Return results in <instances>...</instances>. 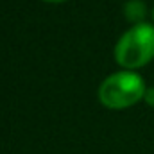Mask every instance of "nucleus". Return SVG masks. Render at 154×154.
<instances>
[{
  "label": "nucleus",
  "mask_w": 154,
  "mask_h": 154,
  "mask_svg": "<svg viewBox=\"0 0 154 154\" xmlns=\"http://www.w3.org/2000/svg\"><path fill=\"white\" fill-rule=\"evenodd\" d=\"M154 57V25L142 22L131 25L115 45V61L124 70L145 66Z\"/></svg>",
  "instance_id": "1"
},
{
  "label": "nucleus",
  "mask_w": 154,
  "mask_h": 154,
  "mask_svg": "<svg viewBox=\"0 0 154 154\" xmlns=\"http://www.w3.org/2000/svg\"><path fill=\"white\" fill-rule=\"evenodd\" d=\"M145 81L134 70H118L106 77L99 86V100L109 109L134 106L145 95Z\"/></svg>",
  "instance_id": "2"
},
{
  "label": "nucleus",
  "mask_w": 154,
  "mask_h": 154,
  "mask_svg": "<svg viewBox=\"0 0 154 154\" xmlns=\"http://www.w3.org/2000/svg\"><path fill=\"white\" fill-rule=\"evenodd\" d=\"M147 14V7H145V2L143 0H127L124 4V16L133 23H142L143 18Z\"/></svg>",
  "instance_id": "3"
},
{
  "label": "nucleus",
  "mask_w": 154,
  "mask_h": 154,
  "mask_svg": "<svg viewBox=\"0 0 154 154\" xmlns=\"http://www.w3.org/2000/svg\"><path fill=\"white\" fill-rule=\"evenodd\" d=\"M143 100H145L149 106H152L154 108V86H147L145 95H143Z\"/></svg>",
  "instance_id": "4"
},
{
  "label": "nucleus",
  "mask_w": 154,
  "mask_h": 154,
  "mask_svg": "<svg viewBox=\"0 0 154 154\" xmlns=\"http://www.w3.org/2000/svg\"><path fill=\"white\" fill-rule=\"evenodd\" d=\"M45 2H65V0H45Z\"/></svg>",
  "instance_id": "5"
},
{
  "label": "nucleus",
  "mask_w": 154,
  "mask_h": 154,
  "mask_svg": "<svg viewBox=\"0 0 154 154\" xmlns=\"http://www.w3.org/2000/svg\"><path fill=\"white\" fill-rule=\"evenodd\" d=\"M152 20H154V7H152Z\"/></svg>",
  "instance_id": "6"
}]
</instances>
